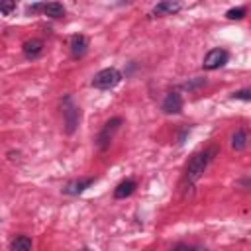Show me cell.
I'll use <instances>...</instances> for the list:
<instances>
[{"label": "cell", "instance_id": "cell-5", "mask_svg": "<svg viewBox=\"0 0 251 251\" xmlns=\"http://www.w3.org/2000/svg\"><path fill=\"white\" fill-rule=\"evenodd\" d=\"M227 59H229V53H227L226 49H212V51H208V55L204 57L202 67H204L206 71H214V69L224 67V65L227 63Z\"/></svg>", "mask_w": 251, "mask_h": 251}, {"label": "cell", "instance_id": "cell-14", "mask_svg": "<svg viewBox=\"0 0 251 251\" xmlns=\"http://www.w3.org/2000/svg\"><path fill=\"white\" fill-rule=\"evenodd\" d=\"M43 12L49 16V18H63L65 16V6L59 4V2H49L43 6Z\"/></svg>", "mask_w": 251, "mask_h": 251}, {"label": "cell", "instance_id": "cell-15", "mask_svg": "<svg viewBox=\"0 0 251 251\" xmlns=\"http://www.w3.org/2000/svg\"><path fill=\"white\" fill-rule=\"evenodd\" d=\"M169 251H206V247H202V245H188V243H176Z\"/></svg>", "mask_w": 251, "mask_h": 251}, {"label": "cell", "instance_id": "cell-6", "mask_svg": "<svg viewBox=\"0 0 251 251\" xmlns=\"http://www.w3.org/2000/svg\"><path fill=\"white\" fill-rule=\"evenodd\" d=\"M182 96L178 94V92H167V96L163 98V102H161V110L165 112V114H178L180 110H182Z\"/></svg>", "mask_w": 251, "mask_h": 251}, {"label": "cell", "instance_id": "cell-4", "mask_svg": "<svg viewBox=\"0 0 251 251\" xmlns=\"http://www.w3.org/2000/svg\"><path fill=\"white\" fill-rule=\"evenodd\" d=\"M63 120H65L67 133H73L80 122V110H78V106L73 104L71 96H65V100H63Z\"/></svg>", "mask_w": 251, "mask_h": 251}, {"label": "cell", "instance_id": "cell-10", "mask_svg": "<svg viewBox=\"0 0 251 251\" xmlns=\"http://www.w3.org/2000/svg\"><path fill=\"white\" fill-rule=\"evenodd\" d=\"M22 51H24V55H25L27 59H35V57L41 55L43 43H41L39 39H27V41L22 45Z\"/></svg>", "mask_w": 251, "mask_h": 251}, {"label": "cell", "instance_id": "cell-1", "mask_svg": "<svg viewBox=\"0 0 251 251\" xmlns=\"http://www.w3.org/2000/svg\"><path fill=\"white\" fill-rule=\"evenodd\" d=\"M216 153H218V147L212 145V147H208V149L196 153V155L190 159V163H188V167H186V178H188V182H196V180L204 175V171L208 169V165H210V161L214 159Z\"/></svg>", "mask_w": 251, "mask_h": 251}, {"label": "cell", "instance_id": "cell-8", "mask_svg": "<svg viewBox=\"0 0 251 251\" xmlns=\"http://www.w3.org/2000/svg\"><path fill=\"white\" fill-rule=\"evenodd\" d=\"M94 182V178H80V180H73V182H69L65 188H63V192L65 194H71V196H76V194H80V192H84L90 184Z\"/></svg>", "mask_w": 251, "mask_h": 251}, {"label": "cell", "instance_id": "cell-13", "mask_svg": "<svg viewBox=\"0 0 251 251\" xmlns=\"http://www.w3.org/2000/svg\"><path fill=\"white\" fill-rule=\"evenodd\" d=\"M245 145H247V131H245L243 127H239V129L231 135V147H233L235 151H241V149H245Z\"/></svg>", "mask_w": 251, "mask_h": 251}, {"label": "cell", "instance_id": "cell-3", "mask_svg": "<svg viewBox=\"0 0 251 251\" xmlns=\"http://www.w3.org/2000/svg\"><path fill=\"white\" fill-rule=\"evenodd\" d=\"M122 80V73L118 71V69H102V71H98L96 75H94V78H92V86L94 88H98V90H110V88H114L118 82Z\"/></svg>", "mask_w": 251, "mask_h": 251}, {"label": "cell", "instance_id": "cell-17", "mask_svg": "<svg viewBox=\"0 0 251 251\" xmlns=\"http://www.w3.org/2000/svg\"><path fill=\"white\" fill-rule=\"evenodd\" d=\"M204 84H206V78H192V80L184 82L182 88L190 92V90H196V88H200V86H204Z\"/></svg>", "mask_w": 251, "mask_h": 251}, {"label": "cell", "instance_id": "cell-11", "mask_svg": "<svg viewBox=\"0 0 251 251\" xmlns=\"http://www.w3.org/2000/svg\"><path fill=\"white\" fill-rule=\"evenodd\" d=\"M137 188V182L127 178V180H122L116 188H114V198H126L129 194H133V190Z\"/></svg>", "mask_w": 251, "mask_h": 251}, {"label": "cell", "instance_id": "cell-9", "mask_svg": "<svg viewBox=\"0 0 251 251\" xmlns=\"http://www.w3.org/2000/svg\"><path fill=\"white\" fill-rule=\"evenodd\" d=\"M182 8L180 2H159L153 10H151V16H165V14H176L178 10Z\"/></svg>", "mask_w": 251, "mask_h": 251}, {"label": "cell", "instance_id": "cell-16", "mask_svg": "<svg viewBox=\"0 0 251 251\" xmlns=\"http://www.w3.org/2000/svg\"><path fill=\"white\" fill-rule=\"evenodd\" d=\"M245 14H247V10H245L243 6H239V8H231V10H227V12H226V18H227V20H241Z\"/></svg>", "mask_w": 251, "mask_h": 251}, {"label": "cell", "instance_id": "cell-18", "mask_svg": "<svg viewBox=\"0 0 251 251\" xmlns=\"http://www.w3.org/2000/svg\"><path fill=\"white\" fill-rule=\"evenodd\" d=\"M233 100H251V88H241V90H235L231 94Z\"/></svg>", "mask_w": 251, "mask_h": 251}, {"label": "cell", "instance_id": "cell-19", "mask_svg": "<svg viewBox=\"0 0 251 251\" xmlns=\"http://www.w3.org/2000/svg\"><path fill=\"white\" fill-rule=\"evenodd\" d=\"M12 10H16V2H2V4H0V12H2L4 16H8Z\"/></svg>", "mask_w": 251, "mask_h": 251}, {"label": "cell", "instance_id": "cell-2", "mask_svg": "<svg viewBox=\"0 0 251 251\" xmlns=\"http://www.w3.org/2000/svg\"><path fill=\"white\" fill-rule=\"evenodd\" d=\"M122 124H124V120H122L120 116L110 118V120L102 126V129L98 131V135H96V147H98V149H106V147L112 143V139H114V135L118 133V129L122 127Z\"/></svg>", "mask_w": 251, "mask_h": 251}, {"label": "cell", "instance_id": "cell-7", "mask_svg": "<svg viewBox=\"0 0 251 251\" xmlns=\"http://www.w3.org/2000/svg\"><path fill=\"white\" fill-rule=\"evenodd\" d=\"M86 51H88V39H86V35H82V33L73 35L71 37V53H73V57L75 59H80V57L86 55Z\"/></svg>", "mask_w": 251, "mask_h": 251}, {"label": "cell", "instance_id": "cell-12", "mask_svg": "<svg viewBox=\"0 0 251 251\" xmlns=\"http://www.w3.org/2000/svg\"><path fill=\"white\" fill-rule=\"evenodd\" d=\"M10 251H31V239L27 235H16L10 241Z\"/></svg>", "mask_w": 251, "mask_h": 251}]
</instances>
